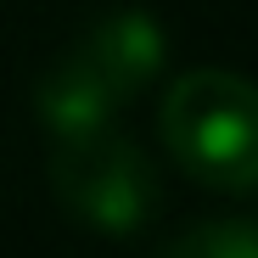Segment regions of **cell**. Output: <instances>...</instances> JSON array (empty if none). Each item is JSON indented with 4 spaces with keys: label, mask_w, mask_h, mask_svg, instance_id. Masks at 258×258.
Here are the masks:
<instances>
[{
    "label": "cell",
    "mask_w": 258,
    "mask_h": 258,
    "mask_svg": "<svg viewBox=\"0 0 258 258\" xmlns=\"http://www.w3.org/2000/svg\"><path fill=\"white\" fill-rule=\"evenodd\" d=\"M157 258H258V225L252 219H208L174 236Z\"/></svg>",
    "instance_id": "4"
},
{
    "label": "cell",
    "mask_w": 258,
    "mask_h": 258,
    "mask_svg": "<svg viewBox=\"0 0 258 258\" xmlns=\"http://www.w3.org/2000/svg\"><path fill=\"white\" fill-rule=\"evenodd\" d=\"M51 185L73 219L96 225L107 236H123L146 225V213L157 208V174L141 157V146L118 135L112 123L68 129L51 146Z\"/></svg>",
    "instance_id": "2"
},
{
    "label": "cell",
    "mask_w": 258,
    "mask_h": 258,
    "mask_svg": "<svg viewBox=\"0 0 258 258\" xmlns=\"http://www.w3.org/2000/svg\"><path fill=\"white\" fill-rule=\"evenodd\" d=\"M163 146L213 191L258 185V84L230 68L180 73L163 96Z\"/></svg>",
    "instance_id": "1"
},
{
    "label": "cell",
    "mask_w": 258,
    "mask_h": 258,
    "mask_svg": "<svg viewBox=\"0 0 258 258\" xmlns=\"http://www.w3.org/2000/svg\"><path fill=\"white\" fill-rule=\"evenodd\" d=\"M163 56H168V45H163L157 17H152V12H135V6L101 17V23L68 51V62L90 79L112 107H123L141 84H152V73L163 68Z\"/></svg>",
    "instance_id": "3"
}]
</instances>
